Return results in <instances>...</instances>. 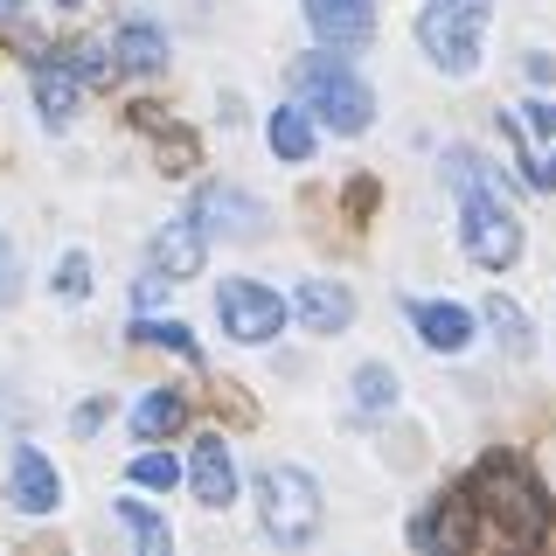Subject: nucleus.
Returning a JSON list of instances; mask_svg holds the SVG:
<instances>
[{
	"instance_id": "f257e3e1",
	"label": "nucleus",
	"mask_w": 556,
	"mask_h": 556,
	"mask_svg": "<svg viewBox=\"0 0 556 556\" xmlns=\"http://www.w3.org/2000/svg\"><path fill=\"white\" fill-rule=\"evenodd\" d=\"M286 84H292V98H300L306 112H320L327 126L348 132V139H362V132L376 126V98H369V84H362L341 56H327V49H313V56H292Z\"/></svg>"
},
{
	"instance_id": "f03ea898",
	"label": "nucleus",
	"mask_w": 556,
	"mask_h": 556,
	"mask_svg": "<svg viewBox=\"0 0 556 556\" xmlns=\"http://www.w3.org/2000/svg\"><path fill=\"white\" fill-rule=\"evenodd\" d=\"M473 508L494 521V535H508V543H543V535H549V501H543V486L521 473L515 459H486L480 466Z\"/></svg>"
},
{
	"instance_id": "7ed1b4c3",
	"label": "nucleus",
	"mask_w": 556,
	"mask_h": 556,
	"mask_svg": "<svg viewBox=\"0 0 556 556\" xmlns=\"http://www.w3.org/2000/svg\"><path fill=\"white\" fill-rule=\"evenodd\" d=\"M480 28H486V0H425V14H417V42L445 77L480 70Z\"/></svg>"
},
{
	"instance_id": "20e7f679",
	"label": "nucleus",
	"mask_w": 556,
	"mask_h": 556,
	"mask_svg": "<svg viewBox=\"0 0 556 556\" xmlns=\"http://www.w3.org/2000/svg\"><path fill=\"white\" fill-rule=\"evenodd\" d=\"M257 515H265L271 543H306L320 529V486L300 466H265L257 473Z\"/></svg>"
},
{
	"instance_id": "39448f33",
	"label": "nucleus",
	"mask_w": 556,
	"mask_h": 556,
	"mask_svg": "<svg viewBox=\"0 0 556 556\" xmlns=\"http://www.w3.org/2000/svg\"><path fill=\"white\" fill-rule=\"evenodd\" d=\"M459 243H466V257H473V265L508 271L515 257H521L515 208L501 202V195H486V188H459Z\"/></svg>"
},
{
	"instance_id": "423d86ee",
	"label": "nucleus",
	"mask_w": 556,
	"mask_h": 556,
	"mask_svg": "<svg viewBox=\"0 0 556 556\" xmlns=\"http://www.w3.org/2000/svg\"><path fill=\"white\" fill-rule=\"evenodd\" d=\"M216 313H223V327H230V341L243 348H265L278 327H286V300H278L271 286H257V278H223L216 286Z\"/></svg>"
},
{
	"instance_id": "0eeeda50",
	"label": "nucleus",
	"mask_w": 556,
	"mask_h": 556,
	"mask_svg": "<svg viewBox=\"0 0 556 556\" xmlns=\"http://www.w3.org/2000/svg\"><path fill=\"white\" fill-rule=\"evenodd\" d=\"M188 216H195L202 237H230V243H257V237H265V202L243 195V188H202Z\"/></svg>"
},
{
	"instance_id": "6e6552de",
	"label": "nucleus",
	"mask_w": 556,
	"mask_h": 556,
	"mask_svg": "<svg viewBox=\"0 0 556 556\" xmlns=\"http://www.w3.org/2000/svg\"><path fill=\"white\" fill-rule=\"evenodd\" d=\"M8 501L22 515H49L63 501V480H56V466L42 459V445H14V459H8Z\"/></svg>"
},
{
	"instance_id": "1a4fd4ad",
	"label": "nucleus",
	"mask_w": 556,
	"mask_h": 556,
	"mask_svg": "<svg viewBox=\"0 0 556 556\" xmlns=\"http://www.w3.org/2000/svg\"><path fill=\"white\" fill-rule=\"evenodd\" d=\"M292 313H300L306 334H341V327L355 320V292L334 286V278H300V286H292Z\"/></svg>"
},
{
	"instance_id": "9d476101",
	"label": "nucleus",
	"mask_w": 556,
	"mask_h": 556,
	"mask_svg": "<svg viewBox=\"0 0 556 556\" xmlns=\"http://www.w3.org/2000/svg\"><path fill=\"white\" fill-rule=\"evenodd\" d=\"M188 480H195L202 508H230L237 501V459H230V445H223L216 431H202L195 452H188Z\"/></svg>"
},
{
	"instance_id": "9b49d317",
	"label": "nucleus",
	"mask_w": 556,
	"mask_h": 556,
	"mask_svg": "<svg viewBox=\"0 0 556 556\" xmlns=\"http://www.w3.org/2000/svg\"><path fill=\"white\" fill-rule=\"evenodd\" d=\"M410 327L425 334V348H439V355H459V348H473V313L452 306V300H404Z\"/></svg>"
},
{
	"instance_id": "f8f14e48",
	"label": "nucleus",
	"mask_w": 556,
	"mask_h": 556,
	"mask_svg": "<svg viewBox=\"0 0 556 556\" xmlns=\"http://www.w3.org/2000/svg\"><path fill=\"white\" fill-rule=\"evenodd\" d=\"M306 22H313V35H320V42L355 49V42H369L376 8H369V0H306Z\"/></svg>"
},
{
	"instance_id": "ddd939ff",
	"label": "nucleus",
	"mask_w": 556,
	"mask_h": 556,
	"mask_svg": "<svg viewBox=\"0 0 556 556\" xmlns=\"http://www.w3.org/2000/svg\"><path fill=\"white\" fill-rule=\"evenodd\" d=\"M35 112H42L49 132H63L70 118H77V70L70 63H35Z\"/></svg>"
},
{
	"instance_id": "4468645a",
	"label": "nucleus",
	"mask_w": 556,
	"mask_h": 556,
	"mask_svg": "<svg viewBox=\"0 0 556 556\" xmlns=\"http://www.w3.org/2000/svg\"><path fill=\"white\" fill-rule=\"evenodd\" d=\"M202 230H195V216H181V223H161V237H153V265H161L167 278H195L202 265Z\"/></svg>"
},
{
	"instance_id": "2eb2a0df",
	"label": "nucleus",
	"mask_w": 556,
	"mask_h": 556,
	"mask_svg": "<svg viewBox=\"0 0 556 556\" xmlns=\"http://www.w3.org/2000/svg\"><path fill=\"white\" fill-rule=\"evenodd\" d=\"M112 56H118V70H139V77H153V70L167 63V35L147 28V22H126V28H118V42H112Z\"/></svg>"
},
{
	"instance_id": "dca6fc26",
	"label": "nucleus",
	"mask_w": 556,
	"mask_h": 556,
	"mask_svg": "<svg viewBox=\"0 0 556 556\" xmlns=\"http://www.w3.org/2000/svg\"><path fill=\"white\" fill-rule=\"evenodd\" d=\"M181 417H188L181 390H147L132 404V439H167V431H181Z\"/></svg>"
},
{
	"instance_id": "f3484780",
	"label": "nucleus",
	"mask_w": 556,
	"mask_h": 556,
	"mask_svg": "<svg viewBox=\"0 0 556 556\" xmlns=\"http://www.w3.org/2000/svg\"><path fill=\"white\" fill-rule=\"evenodd\" d=\"M271 153H278V161H292V167L313 161V112H306V104H300V112H292V104H286V112H271Z\"/></svg>"
},
{
	"instance_id": "a211bd4d",
	"label": "nucleus",
	"mask_w": 556,
	"mask_h": 556,
	"mask_svg": "<svg viewBox=\"0 0 556 556\" xmlns=\"http://www.w3.org/2000/svg\"><path fill=\"white\" fill-rule=\"evenodd\" d=\"M126 341H147V348H167V355H181V362H202V348H195V334H188V320H132Z\"/></svg>"
},
{
	"instance_id": "6ab92c4d",
	"label": "nucleus",
	"mask_w": 556,
	"mask_h": 556,
	"mask_svg": "<svg viewBox=\"0 0 556 556\" xmlns=\"http://www.w3.org/2000/svg\"><path fill=\"white\" fill-rule=\"evenodd\" d=\"M486 320H494V334H501V348H508V355H529L535 348V334H529V313H521L515 300H486Z\"/></svg>"
},
{
	"instance_id": "aec40b11",
	"label": "nucleus",
	"mask_w": 556,
	"mask_h": 556,
	"mask_svg": "<svg viewBox=\"0 0 556 556\" xmlns=\"http://www.w3.org/2000/svg\"><path fill=\"white\" fill-rule=\"evenodd\" d=\"M348 390H355V410H369V417L396 404V376L382 369V362H362V369H355V382H348Z\"/></svg>"
},
{
	"instance_id": "412c9836",
	"label": "nucleus",
	"mask_w": 556,
	"mask_h": 556,
	"mask_svg": "<svg viewBox=\"0 0 556 556\" xmlns=\"http://www.w3.org/2000/svg\"><path fill=\"white\" fill-rule=\"evenodd\" d=\"M118 521L132 529V543L147 549V556H167V543H174V535H167V521L153 515V508H139V501H118Z\"/></svg>"
},
{
	"instance_id": "4be33fe9",
	"label": "nucleus",
	"mask_w": 556,
	"mask_h": 556,
	"mask_svg": "<svg viewBox=\"0 0 556 556\" xmlns=\"http://www.w3.org/2000/svg\"><path fill=\"white\" fill-rule=\"evenodd\" d=\"M49 286H56L63 300H91V257H84V251H63V257H56V278H49Z\"/></svg>"
},
{
	"instance_id": "5701e85b",
	"label": "nucleus",
	"mask_w": 556,
	"mask_h": 556,
	"mask_svg": "<svg viewBox=\"0 0 556 556\" xmlns=\"http://www.w3.org/2000/svg\"><path fill=\"white\" fill-rule=\"evenodd\" d=\"M70 56H77V84H112L118 77V56L104 42H77Z\"/></svg>"
},
{
	"instance_id": "b1692460",
	"label": "nucleus",
	"mask_w": 556,
	"mask_h": 556,
	"mask_svg": "<svg viewBox=\"0 0 556 556\" xmlns=\"http://www.w3.org/2000/svg\"><path fill=\"white\" fill-rule=\"evenodd\" d=\"M132 480L139 486H174V480H181V459H167V452H139V459H132Z\"/></svg>"
},
{
	"instance_id": "393cba45",
	"label": "nucleus",
	"mask_w": 556,
	"mask_h": 556,
	"mask_svg": "<svg viewBox=\"0 0 556 556\" xmlns=\"http://www.w3.org/2000/svg\"><path fill=\"white\" fill-rule=\"evenodd\" d=\"M22 300V257H14V243L0 237V306Z\"/></svg>"
},
{
	"instance_id": "a878e982",
	"label": "nucleus",
	"mask_w": 556,
	"mask_h": 556,
	"mask_svg": "<svg viewBox=\"0 0 556 556\" xmlns=\"http://www.w3.org/2000/svg\"><path fill=\"white\" fill-rule=\"evenodd\" d=\"M529 188H543V195H556V153H549V161H529Z\"/></svg>"
},
{
	"instance_id": "bb28decb",
	"label": "nucleus",
	"mask_w": 556,
	"mask_h": 556,
	"mask_svg": "<svg viewBox=\"0 0 556 556\" xmlns=\"http://www.w3.org/2000/svg\"><path fill=\"white\" fill-rule=\"evenodd\" d=\"M104 410H112V404H104V396H98V404H84V410H77V439H91V431L104 425Z\"/></svg>"
},
{
	"instance_id": "cd10ccee",
	"label": "nucleus",
	"mask_w": 556,
	"mask_h": 556,
	"mask_svg": "<svg viewBox=\"0 0 556 556\" xmlns=\"http://www.w3.org/2000/svg\"><path fill=\"white\" fill-rule=\"evenodd\" d=\"M529 126L535 132H556V104H529Z\"/></svg>"
},
{
	"instance_id": "c85d7f7f",
	"label": "nucleus",
	"mask_w": 556,
	"mask_h": 556,
	"mask_svg": "<svg viewBox=\"0 0 556 556\" xmlns=\"http://www.w3.org/2000/svg\"><path fill=\"white\" fill-rule=\"evenodd\" d=\"M14 14H22V0H0V22H14Z\"/></svg>"
},
{
	"instance_id": "c756f323",
	"label": "nucleus",
	"mask_w": 556,
	"mask_h": 556,
	"mask_svg": "<svg viewBox=\"0 0 556 556\" xmlns=\"http://www.w3.org/2000/svg\"><path fill=\"white\" fill-rule=\"evenodd\" d=\"M56 8H84V0H56Z\"/></svg>"
}]
</instances>
